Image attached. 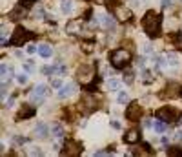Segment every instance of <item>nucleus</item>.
Segmentation results:
<instances>
[{
    "mask_svg": "<svg viewBox=\"0 0 182 157\" xmlns=\"http://www.w3.org/2000/svg\"><path fill=\"white\" fill-rule=\"evenodd\" d=\"M182 154V150H170V155H179Z\"/></svg>",
    "mask_w": 182,
    "mask_h": 157,
    "instance_id": "38",
    "label": "nucleus"
},
{
    "mask_svg": "<svg viewBox=\"0 0 182 157\" xmlns=\"http://www.w3.org/2000/svg\"><path fill=\"white\" fill-rule=\"evenodd\" d=\"M51 130H53L55 137H62L64 135V128H62V124H53L51 126Z\"/></svg>",
    "mask_w": 182,
    "mask_h": 157,
    "instance_id": "20",
    "label": "nucleus"
},
{
    "mask_svg": "<svg viewBox=\"0 0 182 157\" xmlns=\"http://www.w3.org/2000/svg\"><path fill=\"white\" fill-rule=\"evenodd\" d=\"M29 155H42V152H40L38 148L35 146V148H33V150H29Z\"/></svg>",
    "mask_w": 182,
    "mask_h": 157,
    "instance_id": "33",
    "label": "nucleus"
},
{
    "mask_svg": "<svg viewBox=\"0 0 182 157\" xmlns=\"http://www.w3.org/2000/svg\"><path fill=\"white\" fill-rule=\"evenodd\" d=\"M124 81L128 84H131L133 82V73H131V71H126V73H124Z\"/></svg>",
    "mask_w": 182,
    "mask_h": 157,
    "instance_id": "26",
    "label": "nucleus"
},
{
    "mask_svg": "<svg viewBox=\"0 0 182 157\" xmlns=\"http://www.w3.org/2000/svg\"><path fill=\"white\" fill-rule=\"evenodd\" d=\"M118 88H120V82H118V81H115V79H109V81H107V90L115 92Z\"/></svg>",
    "mask_w": 182,
    "mask_h": 157,
    "instance_id": "21",
    "label": "nucleus"
},
{
    "mask_svg": "<svg viewBox=\"0 0 182 157\" xmlns=\"http://www.w3.org/2000/svg\"><path fill=\"white\" fill-rule=\"evenodd\" d=\"M24 70H26L27 73H33V71H35V66H33L31 62H26L24 64Z\"/></svg>",
    "mask_w": 182,
    "mask_h": 157,
    "instance_id": "27",
    "label": "nucleus"
},
{
    "mask_svg": "<svg viewBox=\"0 0 182 157\" xmlns=\"http://www.w3.org/2000/svg\"><path fill=\"white\" fill-rule=\"evenodd\" d=\"M71 2H73V0H64V2H62L60 9H62L64 15H69V13H71V9H73V4H71Z\"/></svg>",
    "mask_w": 182,
    "mask_h": 157,
    "instance_id": "18",
    "label": "nucleus"
},
{
    "mask_svg": "<svg viewBox=\"0 0 182 157\" xmlns=\"http://www.w3.org/2000/svg\"><path fill=\"white\" fill-rule=\"evenodd\" d=\"M46 95H47V86L46 84H38L37 88H33L29 97H31V102H42Z\"/></svg>",
    "mask_w": 182,
    "mask_h": 157,
    "instance_id": "6",
    "label": "nucleus"
},
{
    "mask_svg": "<svg viewBox=\"0 0 182 157\" xmlns=\"http://www.w3.org/2000/svg\"><path fill=\"white\" fill-rule=\"evenodd\" d=\"M35 15H37V18H40V17L44 15V9H40V8H37V9H35Z\"/></svg>",
    "mask_w": 182,
    "mask_h": 157,
    "instance_id": "34",
    "label": "nucleus"
},
{
    "mask_svg": "<svg viewBox=\"0 0 182 157\" xmlns=\"http://www.w3.org/2000/svg\"><path fill=\"white\" fill-rule=\"evenodd\" d=\"M0 71H2V77L6 79V77H7V73H9V68H7L6 64H2V66H0Z\"/></svg>",
    "mask_w": 182,
    "mask_h": 157,
    "instance_id": "29",
    "label": "nucleus"
},
{
    "mask_svg": "<svg viewBox=\"0 0 182 157\" xmlns=\"http://www.w3.org/2000/svg\"><path fill=\"white\" fill-rule=\"evenodd\" d=\"M139 68H144V59H142V57L139 59Z\"/></svg>",
    "mask_w": 182,
    "mask_h": 157,
    "instance_id": "41",
    "label": "nucleus"
},
{
    "mask_svg": "<svg viewBox=\"0 0 182 157\" xmlns=\"http://www.w3.org/2000/svg\"><path fill=\"white\" fill-rule=\"evenodd\" d=\"M180 123H182V121H180Z\"/></svg>",
    "mask_w": 182,
    "mask_h": 157,
    "instance_id": "46",
    "label": "nucleus"
},
{
    "mask_svg": "<svg viewBox=\"0 0 182 157\" xmlns=\"http://www.w3.org/2000/svg\"><path fill=\"white\" fill-rule=\"evenodd\" d=\"M66 71H67V70H66V66H62L60 62L57 64V73H58V75H66Z\"/></svg>",
    "mask_w": 182,
    "mask_h": 157,
    "instance_id": "25",
    "label": "nucleus"
},
{
    "mask_svg": "<svg viewBox=\"0 0 182 157\" xmlns=\"http://www.w3.org/2000/svg\"><path fill=\"white\" fill-rule=\"evenodd\" d=\"M100 20H102V26H104L106 29H109V31H113V29H115V20H113V17H111V15L104 13V15L100 17Z\"/></svg>",
    "mask_w": 182,
    "mask_h": 157,
    "instance_id": "13",
    "label": "nucleus"
},
{
    "mask_svg": "<svg viewBox=\"0 0 182 157\" xmlns=\"http://www.w3.org/2000/svg\"><path fill=\"white\" fill-rule=\"evenodd\" d=\"M175 139H177V141H180V143H182V130H179V132L175 133Z\"/></svg>",
    "mask_w": 182,
    "mask_h": 157,
    "instance_id": "36",
    "label": "nucleus"
},
{
    "mask_svg": "<svg viewBox=\"0 0 182 157\" xmlns=\"http://www.w3.org/2000/svg\"><path fill=\"white\" fill-rule=\"evenodd\" d=\"M75 92V84H66V86H60V92H58V97L60 99H66Z\"/></svg>",
    "mask_w": 182,
    "mask_h": 157,
    "instance_id": "14",
    "label": "nucleus"
},
{
    "mask_svg": "<svg viewBox=\"0 0 182 157\" xmlns=\"http://www.w3.org/2000/svg\"><path fill=\"white\" fill-rule=\"evenodd\" d=\"M164 60H166V66H171V68H177V66L180 64V57H179V53H166Z\"/></svg>",
    "mask_w": 182,
    "mask_h": 157,
    "instance_id": "12",
    "label": "nucleus"
},
{
    "mask_svg": "<svg viewBox=\"0 0 182 157\" xmlns=\"http://www.w3.org/2000/svg\"><path fill=\"white\" fill-rule=\"evenodd\" d=\"M139 139H140V133L137 132V130H129L128 133L124 135V141H126V143H129V144H131V143H137Z\"/></svg>",
    "mask_w": 182,
    "mask_h": 157,
    "instance_id": "16",
    "label": "nucleus"
},
{
    "mask_svg": "<svg viewBox=\"0 0 182 157\" xmlns=\"http://www.w3.org/2000/svg\"><path fill=\"white\" fill-rule=\"evenodd\" d=\"M157 119H160L164 123H171V121L177 119V113H175L173 110H170V108H160V110L157 112Z\"/></svg>",
    "mask_w": 182,
    "mask_h": 157,
    "instance_id": "7",
    "label": "nucleus"
},
{
    "mask_svg": "<svg viewBox=\"0 0 182 157\" xmlns=\"http://www.w3.org/2000/svg\"><path fill=\"white\" fill-rule=\"evenodd\" d=\"M22 13H24L22 9H15L11 13V18H22Z\"/></svg>",
    "mask_w": 182,
    "mask_h": 157,
    "instance_id": "28",
    "label": "nucleus"
},
{
    "mask_svg": "<svg viewBox=\"0 0 182 157\" xmlns=\"http://www.w3.org/2000/svg\"><path fill=\"white\" fill-rule=\"evenodd\" d=\"M131 60V53L128 50H115V51L111 53V64H113V68H117V70H122V68H126Z\"/></svg>",
    "mask_w": 182,
    "mask_h": 157,
    "instance_id": "2",
    "label": "nucleus"
},
{
    "mask_svg": "<svg viewBox=\"0 0 182 157\" xmlns=\"http://www.w3.org/2000/svg\"><path fill=\"white\" fill-rule=\"evenodd\" d=\"M160 24H162L160 15H157L155 11H148L144 20H142V26H144V29L150 37H157L160 33Z\"/></svg>",
    "mask_w": 182,
    "mask_h": 157,
    "instance_id": "1",
    "label": "nucleus"
},
{
    "mask_svg": "<svg viewBox=\"0 0 182 157\" xmlns=\"http://www.w3.org/2000/svg\"><path fill=\"white\" fill-rule=\"evenodd\" d=\"M111 126H113V128H117V130H118V128H120V124H118L117 121H113V123H111Z\"/></svg>",
    "mask_w": 182,
    "mask_h": 157,
    "instance_id": "42",
    "label": "nucleus"
},
{
    "mask_svg": "<svg viewBox=\"0 0 182 157\" xmlns=\"http://www.w3.org/2000/svg\"><path fill=\"white\" fill-rule=\"evenodd\" d=\"M33 35L27 29H24V28H17L15 31H13V37H11V44L13 46H22V44H26L27 40H31Z\"/></svg>",
    "mask_w": 182,
    "mask_h": 157,
    "instance_id": "3",
    "label": "nucleus"
},
{
    "mask_svg": "<svg viewBox=\"0 0 182 157\" xmlns=\"http://www.w3.org/2000/svg\"><path fill=\"white\" fill-rule=\"evenodd\" d=\"M153 51V50H151V46L150 44H146V46H144V53H151Z\"/></svg>",
    "mask_w": 182,
    "mask_h": 157,
    "instance_id": "39",
    "label": "nucleus"
},
{
    "mask_svg": "<svg viewBox=\"0 0 182 157\" xmlns=\"http://www.w3.org/2000/svg\"><path fill=\"white\" fill-rule=\"evenodd\" d=\"M128 101H129L128 93H124V92H120V93H118V102H120V104H124V102H128Z\"/></svg>",
    "mask_w": 182,
    "mask_h": 157,
    "instance_id": "23",
    "label": "nucleus"
},
{
    "mask_svg": "<svg viewBox=\"0 0 182 157\" xmlns=\"http://www.w3.org/2000/svg\"><path fill=\"white\" fill-rule=\"evenodd\" d=\"M47 132H49V128H47V124H44V123H38V124L35 126V135L37 137H46Z\"/></svg>",
    "mask_w": 182,
    "mask_h": 157,
    "instance_id": "17",
    "label": "nucleus"
},
{
    "mask_svg": "<svg viewBox=\"0 0 182 157\" xmlns=\"http://www.w3.org/2000/svg\"><path fill=\"white\" fill-rule=\"evenodd\" d=\"M42 73L44 75H53L55 73V68H53V66H44V68H42Z\"/></svg>",
    "mask_w": 182,
    "mask_h": 157,
    "instance_id": "24",
    "label": "nucleus"
},
{
    "mask_svg": "<svg viewBox=\"0 0 182 157\" xmlns=\"http://www.w3.org/2000/svg\"><path fill=\"white\" fill-rule=\"evenodd\" d=\"M144 82H150V79H151V71H148V70H144Z\"/></svg>",
    "mask_w": 182,
    "mask_h": 157,
    "instance_id": "31",
    "label": "nucleus"
},
{
    "mask_svg": "<svg viewBox=\"0 0 182 157\" xmlns=\"http://www.w3.org/2000/svg\"><path fill=\"white\" fill-rule=\"evenodd\" d=\"M76 77H78V82L80 84H89L95 79V68L93 66H80L76 70Z\"/></svg>",
    "mask_w": 182,
    "mask_h": 157,
    "instance_id": "4",
    "label": "nucleus"
},
{
    "mask_svg": "<svg viewBox=\"0 0 182 157\" xmlns=\"http://www.w3.org/2000/svg\"><path fill=\"white\" fill-rule=\"evenodd\" d=\"M171 6V0H162V8H170Z\"/></svg>",
    "mask_w": 182,
    "mask_h": 157,
    "instance_id": "37",
    "label": "nucleus"
},
{
    "mask_svg": "<svg viewBox=\"0 0 182 157\" xmlns=\"http://www.w3.org/2000/svg\"><path fill=\"white\" fill-rule=\"evenodd\" d=\"M22 2V8H29V6H33L37 0H20Z\"/></svg>",
    "mask_w": 182,
    "mask_h": 157,
    "instance_id": "30",
    "label": "nucleus"
},
{
    "mask_svg": "<svg viewBox=\"0 0 182 157\" xmlns=\"http://www.w3.org/2000/svg\"><path fill=\"white\" fill-rule=\"evenodd\" d=\"M80 29H82V22L80 20H69L66 24V31L69 35H76V33H80Z\"/></svg>",
    "mask_w": 182,
    "mask_h": 157,
    "instance_id": "11",
    "label": "nucleus"
},
{
    "mask_svg": "<svg viewBox=\"0 0 182 157\" xmlns=\"http://www.w3.org/2000/svg\"><path fill=\"white\" fill-rule=\"evenodd\" d=\"M31 115H35V108H33L31 104H22L17 119H18V121H24V119H29Z\"/></svg>",
    "mask_w": 182,
    "mask_h": 157,
    "instance_id": "9",
    "label": "nucleus"
},
{
    "mask_svg": "<svg viewBox=\"0 0 182 157\" xmlns=\"http://www.w3.org/2000/svg\"><path fill=\"white\" fill-rule=\"evenodd\" d=\"M113 15H115V18L120 20V22H129L131 17H133V13H131L126 6H117V8H113Z\"/></svg>",
    "mask_w": 182,
    "mask_h": 157,
    "instance_id": "5",
    "label": "nucleus"
},
{
    "mask_svg": "<svg viewBox=\"0 0 182 157\" xmlns=\"http://www.w3.org/2000/svg\"><path fill=\"white\" fill-rule=\"evenodd\" d=\"M53 86L55 88H60V81H53Z\"/></svg>",
    "mask_w": 182,
    "mask_h": 157,
    "instance_id": "43",
    "label": "nucleus"
},
{
    "mask_svg": "<svg viewBox=\"0 0 182 157\" xmlns=\"http://www.w3.org/2000/svg\"><path fill=\"white\" fill-rule=\"evenodd\" d=\"M38 53L42 55L44 59H49V57L53 55V48H51L49 44H40V46H38Z\"/></svg>",
    "mask_w": 182,
    "mask_h": 157,
    "instance_id": "15",
    "label": "nucleus"
},
{
    "mask_svg": "<svg viewBox=\"0 0 182 157\" xmlns=\"http://www.w3.org/2000/svg\"><path fill=\"white\" fill-rule=\"evenodd\" d=\"M93 48H95V44H93V42H89V40H86L84 44H82V51H84V53H91V51H93Z\"/></svg>",
    "mask_w": 182,
    "mask_h": 157,
    "instance_id": "22",
    "label": "nucleus"
},
{
    "mask_svg": "<svg viewBox=\"0 0 182 157\" xmlns=\"http://www.w3.org/2000/svg\"><path fill=\"white\" fill-rule=\"evenodd\" d=\"M153 128H155L159 133H164V132H166V123L159 119V121H155V123H153Z\"/></svg>",
    "mask_w": 182,
    "mask_h": 157,
    "instance_id": "19",
    "label": "nucleus"
},
{
    "mask_svg": "<svg viewBox=\"0 0 182 157\" xmlns=\"http://www.w3.org/2000/svg\"><path fill=\"white\" fill-rule=\"evenodd\" d=\"M180 95H182V90H180Z\"/></svg>",
    "mask_w": 182,
    "mask_h": 157,
    "instance_id": "45",
    "label": "nucleus"
},
{
    "mask_svg": "<svg viewBox=\"0 0 182 157\" xmlns=\"http://www.w3.org/2000/svg\"><path fill=\"white\" fill-rule=\"evenodd\" d=\"M27 53H35V46H27Z\"/></svg>",
    "mask_w": 182,
    "mask_h": 157,
    "instance_id": "40",
    "label": "nucleus"
},
{
    "mask_svg": "<svg viewBox=\"0 0 182 157\" xmlns=\"http://www.w3.org/2000/svg\"><path fill=\"white\" fill-rule=\"evenodd\" d=\"M179 42H182V33H180V35H179Z\"/></svg>",
    "mask_w": 182,
    "mask_h": 157,
    "instance_id": "44",
    "label": "nucleus"
},
{
    "mask_svg": "<svg viewBox=\"0 0 182 157\" xmlns=\"http://www.w3.org/2000/svg\"><path fill=\"white\" fill-rule=\"evenodd\" d=\"M26 141H27V139H24V137H15V143H17V144H22V143H26Z\"/></svg>",
    "mask_w": 182,
    "mask_h": 157,
    "instance_id": "35",
    "label": "nucleus"
},
{
    "mask_svg": "<svg viewBox=\"0 0 182 157\" xmlns=\"http://www.w3.org/2000/svg\"><path fill=\"white\" fill-rule=\"evenodd\" d=\"M140 106L139 104H129L128 110H126V119H129V121H137L140 117Z\"/></svg>",
    "mask_w": 182,
    "mask_h": 157,
    "instance_id": "10",
    "label": "nucleus"
},
{
    "mask_svg": "<svg viewBox=\"0 0 182 157\" xmlns=\"http://www.w3.org/2000/svg\"><path fill=\"white\" fill-rule=\"evenodd\" d=\"M17 81H18V84H26V82H27V77H26V75H18V77H17Z\"/></svg>",
    "mask_w": 182,
    "mask_h": 157,
    "instance_id": "32",
    "label": "nucleus"
},
{
    "mask_svg": "<svg viewBox=\"0 0 182 157\" xmlns=\"http://www.w3.org/2000/svg\"><path fill=\"white\" fill-rule=\"evenodd\" d=\"M64 155H78L80 152H82V148H80V144L78 143H75V141H66V144H64Z\"/></svg>",
    "mask_w": 182,
    "mask_h": 157,
    "instance_id": "8",
    "label": "nucleus"
}]
</instances>
